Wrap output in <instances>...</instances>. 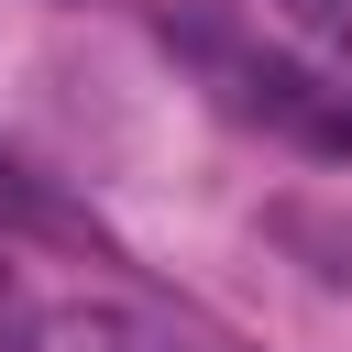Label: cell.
<instances>
[{"label": "cell", "instance_id": "6da1fadb", "mask_svg": "<svg viewBox=\"0 0 352 352\" xmlns=\"http://www.w3.org/2000/svg\"><path fill=\"white\" fill-rule=\"evenodd\" d=\"M231 99H242L253 121L319 143V154H352V88H330V77L286 66V55H242V66H231Z\"/></svg>", "mask_w": 352, "mask_h": 352}, {"label": "cell", "instance_id": "7a4b0ae2", "mask_svg": "<svg viewBox=\"0 0 352 352\" xmlns=\"http://www.w3.org/2000/svg\"><path fill=\"white\" fill-rule=\"evenodd\" d=\"M22 352H165V330L110 308V297H66V308L22 319Z\"/></svg>", "mask_w": 352, "mask_h": 352}]
</instances>
